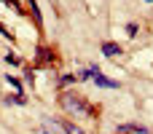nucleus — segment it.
Wrapping results in <instances>:
<instances>
[{
    "instance_id": "nucleus-12",
    "label": "nucleus",
    "mask_w": 153,
    "mask_h": 134,
    "mask_svg": "<svg viewBox=\"0 0 153 134\" xmlns=\"http://www.w3.org/2000/svg\"><path fill=\"white\" fill-rule=\"evenodd\" d=\"M5 62H8V64H22V59L13 56V54H5Z\"/></svg>"
},
{
    "instance_id": "nucleus-15",
    "label": "nucleus",
    "mask_w": 153,
    "mask_h": 134,
    "mask_svg": "<svg viewBox=\"0 0 153 134\" xmlns=\"http://www.w3.org/2000/svg\"><path fill=\"white\" fill-rule=\"evenodd\" d=\"M148 3H153V0H148Z\"/></svg>"
},
{
    "instance_id": "nucleus-9",
    "label": "nucleus",
    "mask_w": 153,
    "mask_h": 134,
    "mask_svg": "<svg viewBox=\"0 0 153 134\" xmlns=\"http://www.w3.org/2000/svg\"><path fill=\"white\" fill-rule=\"evenodd\" d=\"M132 126H134V124H121V126H116V134H129Z\"/></svg>"
},
{
    "instance_id": "nucleus-6",
    "label": "nucleus",
    "mask_w": 153,
    "mask_h": 134,
    "mask_svg": "<svg viewBox=\"0 0 153 134\" xmlns=\"http://www.w3.org/2000/svg\"><path fill=\"white\" fill-rule=\"evenodd\" d=\"M78 81V75H70V73H65L62 78H59V89H67V86H73Z\"/></svg>"
},
{
    "instance_id": "nucleus-2",
    "label": "nucleus",
    "mask_w": 153,
    "mask_h": 134,
    "mask_svg": "<svg viewBox=\"0 0 153 134\" xmlns=\"http://www.w3.org/2000/svg\"><path fill=\"white\" fill-rule=\"evenodd\" d=\"M35 62H38L40 67H48V64H54V62H56V54H54V48H51V46H38Z\"/></svg>"
},
{
    "instance_id": "nucleus-11",
    "label": "nucleus",
    "mask_w": 153,
    "mask_h": 134,
    "mask_svg": "<svg viewBox=\"0 0 153 134\" xmlns=\"http://www.w3.org/2000/svg\"><path fill=\"white\" fill-rule=\"evenodd\" d=\"M129 134H151V132H148L145 126H137V124H134V126H132V132H129Z\"/></svg>"
},
{
    "instance_id": "nucleus-13",
    "label": "nucleus",
    "mask_w": 153,
    "mask_h": 134,
    "mask_svg": "<svg viewBox=\"0 0 153 134\" xmlns=\"http://www.w3.org/2000/svg\"><path fill=\"white\" fill-rule=\"evenodd\" d=\"M126 32H129V35L134 38V35H137V24H126Z\"/></svg>"
},
{
    "instance_id": "nucleus-14",
    "label": "nucleus",
    "mask_w": 153,
    "mask_h": 134,
    "mask_svg": "<svg viewBox=\"0 0 153 134\" xmlns=\"http://www.w3.org/2000/svg\"><path fill=\"white\" fill-rule=\"evenodd\" d=\"M24 81H27V83H32V70H30V67L24 70Z\"/></svg>"
},
{
    "instance_id": "nucleus-7",
    "label": "nucleus",
    "mask_w": 153,
    "mask_h": 134,
    "mask_svg": "<svg viewBox=\"0 0 153 134\" xmlns=\"http://www.w3.org/2000/svg\"><path fill=\"white\" fill-rule=\"evenodd\" d=\"M27 8L32 11V16H35V21H40V11H38V3H35V0H27Z\"/></svg>"
},
{
    "instance_id": "nucleus-3",
    "label": "nucleus",
    "mask_w": 153,
    "mask_h": 134,
    "mask_svg": "<svg viewBox=\"0 0 153 134\" xmlns=\"http://www.w3.org/2000/svg\"><path fill=\"white\" fill-rule=\"evenodd\" d=\"M89 70H91V81H94L97 86H102V89H118V81H110V78H105L100 67H89Z\"/></svg>"
},
{
    "instance_id": "nucleus-4",
    "label": "nucleus",
    "mask_w": 153,
    "mask_h": 134,
    "mask_svg": "<svg viewBox=\"0 0 153 134\" xmlns=\"http://www.w3.org/2000/svg\"><path fill=\"white\" fill-rule=\"evenodd\" d=\"M102 54H105V56H118V54H121V46L113 43V40H105V43H102Z\"/></svg>"
},
{
    "instance_id": "nucleus-8",
    "label": "nucleus",
    "mask_w": 153,
    "mask_h": 134,
    "mask_svg": "<svg viewBox=\"0 0 153 134\" xmlns=\"http://www.w3.org/2000/svg\"><path fill=\"white\" fill-rule=\"evenodd\" d=\"M5 81L16 89V94H22V83H19V78H13V75H5Z\"/></svg>"
},
{
    "instance_id": "nucleus-1",
    "label": "nucleus",
    "mask_w": 153,
    "mask_h": 134,
    "mask_svg": "<svg viewBox=\"0 0 153 134\" xmlns=\"http://www.w3.org/2000/svg\"><path fill=\"white\" fill-rule=\"evenodd\" d=\"M59 107L67 113V115H81V113H91V107L86 105L83 97H78L75 91H62L59 97Z\"/></svg>"
},
{
    "instance_id": "nucleus-5",
    "label": "nucleus",
    "mask_w": 153,
    "mask_h": 134,
    "mask_svg": "<svg viewBox=\"0 0 153 134\" xmlns=\"http://www.w3.org/2000/svg\"><path fill=\"white\" fill-rule=\"evenodd\" d=\"M62 129H65V134H86L81 126H75L73 121H62Z\"/></svg>"
},
{
    "instance_id": "nucleus-10",
    "label": "nucleus",
    "mask_w": 153,
    "mask_h": 134,
    "mask_svg": "<svg viewBox=\"0 0 153 134\" xmlns=\"http://www.w3.org/2000/svg\"><path fill=\"white\" fill-rule=\"evenodd\" d=\"M3 3H5V5H11L13 11H19V13H24V8H22V5H19L16 0H3Z\"/></svg>"
}]
</instances>
